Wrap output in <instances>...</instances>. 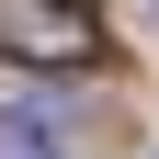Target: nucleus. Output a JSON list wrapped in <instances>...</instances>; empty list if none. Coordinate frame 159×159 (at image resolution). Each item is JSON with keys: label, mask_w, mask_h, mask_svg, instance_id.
<instances>
[{"label": "nucleus", "mask_w": 159, "mask_h": 159, "mask_svg": "<svg viewBox=\"0 0 159 159\" xmlns=\"http://www.w3.org/2000/svg\"><path fill=\"white\" fill-rule=\"evenodd\" d=\"M0 57L80 68V57H102V11L91 0H0Z\"/></svg>", "instance_id": "obj_1"}, {"label": "nucleus", "mask_w": 159, "mask_h": 159, "mask_svg": "<svg viewBox=\"0 0 159 159\" xmlns=\"http://www.w3.org/2000/svg\"><path fill=\"white\" fill-rule=\"evenodd\" d=\"M0 159H57L46 148V114H0Z\"/></svg>", "instance_id": "obj_2"}]
</instances>
